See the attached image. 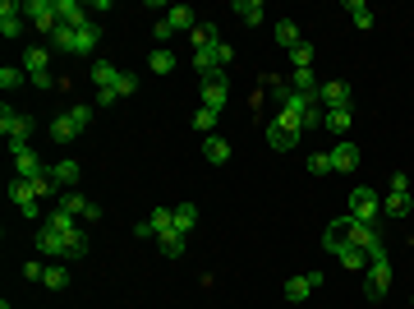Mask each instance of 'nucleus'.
Segmentation results:
<instances>
[{
  "label": "nucleus",
  "mask_w": 414,
  "mask_h": 309,
  "mask_svg": "<svg viewBox=\"0 0 414 309\" xmlns=\"http://www.w3.org/2000/svg\"><path fill=\"white\" fill-rule=\"evenodd\" d=\"M42 282H46V286H51V291H65V286H69V268H65V263H55V268H46V277H42Z\"/></svg>",
  "instance_id": "40"
},
{
  "label": "nucleus",
  "mask_w": 414,
  "mask_h": 309,
  "mask_svg": "<svg viewBox=\"0 0 414 309\" xmlns=\"http://www.w3.org/2000/svg\"><path fill=\"white\" fill-rule=\"evenodd\" d=\"M46 167H51V162H46ZM28 185H33V194H37V199H60V185H55V180H51V171H42V176H33V180H28Z\"/></svg>",
  "instance_id": "28"
},
{
  "label": "nucleus",
  "mask_w": 414,
  "mask_h": 309,
  "mask_svg": "<svg viewBox=\"0 0 414 309\" xmlns=\"http://www.w3.org/2000/svg\"><path fill=\"white\" fill-rule=\"evenodd\" d=\"M345 14L354 19V28H373V9L363 5V0H350V5H345Z\"/></svg>",
  "instance_id": "38"
},
{
  "label": "nucleus",
  "mask_w": 414,
  "mask_h": 309,
  "mask_svg": "<svg viewBox=\"0 0 414 309\" xmlns=\"http://www.w3.org/2000/svg\"><path fill=\"white\" fill-rule=\"evenodd\" d=\"M354 125V111L345 106V111H322V130H331V134H345Z\"/></svg>",
  "instance_id": "25"
},
{
  "label": "nucleus",
  "mask_w": 414,
  "mask_h": 309,
  "mask_svg": "<svg viewBox=\"0 0 414 309\" xmlns=\"http://www.w3.org/2000/svg\"><path fill=\"white\" fill-rule=\"evenodd\" d=\"M387 189H410V176H405V171H391V185Z\"/></svg>",
  "instance_id": "51"
},
{
  "label": "nucleus",
  "mask_w": 414,
  "mask_h": 309,
  "mask_svg": "<svg viewBox=\"0 0 414 309\" xmlns=\"http://www.w3.org/2000/svg\"><path fill=\"white\" fill-rule=\"evenodd\" d=\"M23 79H28V70H14V65H5V70H0V88H18Z\"/></svg>",
  "instance_id": "45"
},
{
  "label": "nucleus",
  "mask_w": 414,
  "mask_h": 309,
  "mask_svg": "<svg viewBox=\"0 0 414 309\" xmlns=\"http://www.w3.org/2000/svg\"><path fill=\"white\" fill-rule=\"evenodd\" d=\"M46 226L60 231V236H74V231H78V217H74V212H65V208H51V212H46Z\"/></svg>",
  "instance_id": "24"
},
{
  "label": "nucleus",
  "mask_w": 414,
  "mask_h": 309,
  "mask_svg": "<svg viewBox=\"0 0 414 309\" xmlns=\"http://www.w3.org/2000/svg\"><path fill=\"white\" fill-rule=\"evenodd\" d=\"M23 70H28V79H33V74H46V46L23 51Z\"/></svg>",
  "instance_id": "34"
},
{
  "label": "nucleus",
  "mask_w": 414,
  "mask_h": 309,
  "mask_svg": "<svg viewBox=\"0 0 414 309\" xmlns=\"http://www.w3.org/2000/svg\"><path fill=\"white\" fill-rule=\"evenodd\" d=\"M304 167H309V176H331V157H327V152H309Z\"/></svg>",
  "instance_id": "41"
},
{
  "label": "nucleus",
  "mask_w": 414,
  "mask_h": 309,
  "mask_svg": "<svg viewBox=\"0 0 414 309\" xmlns=\"http://www.w3.org/2000/svg\"><path fill=\"white\" fill-rule=\"evenodd\" d=\"M336 258H341L345 268H354V273H359V268H368V249H359V245H345Z\"/></svg>",
  "instance_id": "33"
},
{
  "label": "nucleus",
  "mask_w": 414,
  "mask_h": 309,
  "mask_svg": "<svg viewBox=\"0 0 414 309\" xmlns=\"http://www.w3.org/2000/svg\"><path fill=\"white\" fill-rule=\"evenodd\" d=\"M363 291H368V300H382V295L391 291V258H387V245H373L368 249V282H363Z\"/></svg>",
  "instance_id": "1"
},
{
  "label": "nucleus",
  "mask_w": 414,
  "mask_h": 309,
  "mask_svg": "<svg viewBox=\"0 0 414 309\" xmlns=\"http://www.w3.org/2000/svg\"><path fill=\"white\" fill-rule=\"evenodd\" d=\"M378 208H382L378 189L359 185V189H354V194H350V217H354V221H368V226H373V221H378Z\"/></svg>",
  "instance_id": "4"
},
{
  "label": "nucleus",
  "mask_w": 414,
  "mask_h": 309,
  "mask_svg": "<svg viewBox=\"0 0 414 309\" xmlns=\"http://www.w3.org/2000/svg\"><path fill=\"white\" fill-rule=\"evenodd\" d=\"M166 23H171L175 33H193V28H198V23H193V9H189V5H171V9H166Z\"/></svg>",
  "instance_id": "20"
},
{
  "label": "nucleus",
  "mask_w": 414,
  "mask_h": 309,
  "mask_svg": "<svg viewBox=\"0 0 414 309\" xmlns=\"http://www.w3.org/2000/svg\"><path fill=\"white\" fill-rule=\"evenodd\" d=\"M235 14H240L249 28H258L262 19H267V9H262V0H240V5H235Z\"/></svg>",
  "instance_id": "27"
},
{
  "label": "nucleus",
  "mask_w": 414,
  "mask_h": 309,
  "mask_svg": "<svg viewBox=\"0 0 414 309\" xmlns=\"http://www.w3.org/2000/svg\"><path fill=\"white\" fill-rule=\"evenodd\" d=\"M23 14L33 19V28H42L46 37H51L55 28H60V9H55V0H28V5H23Z\"/></svg>",
  "instance_id": "5"
},
{
  "label": "nucleus",
  "mask_w": 414,
  "mask_h": 309,
  "mask_svg": "<svg viewBox=\"0 0 414 309\" xmlns=\"http://www.w3.org/2000/svg\"><path fill=\"white\" fill-rule=\"evenodd\" d=\"M294 143H299V130H294V125L267 120V148H272V152H290Z\"/></svg>",
  "instance_id": "7"
},
{
  "label": "nucleus",
  "mask_w": 414,
  "mask_h": 309,
  "mask_svg": "<svg viewBox=\"0 0 414 309\" xmlns=\"http://www.w3.org/2000/svg\"><path fill=\"white\" fill-rule=\"evenodd\" d=\"M0 309H9V300H5V305H0Z\"/></svg>",
  "instance_id": "53"
},
{
  "label": "nucleus",
  "mask_w": 414,
  "mask_h": 309,
  "mask_svg": "<svg viewBox=\"0 0 414 309\" xmlns=\"http://www.w3.org/2000/svg\"><path fill=\"white\" fill-rule=\"evenodd\" d=\"M46 171H51V180H55L60 189H74V185H78V176H83V167H78L74 157H60V162H51Z\"/></svg>",
  "instance_id": "12"
},
{
  "label": "nucleus",
  "mask_w": 414,
  "mask_h": 309,
  "mask_svg": "<svg viewBox=\"0 0 414 309\" xmlns=\"http://www.w3.org/2000/svg\"><path fill=\"white\" fill-rule=\"evenodd\" d=\"M9 157H14L18 180H33V176H42V171H46V162L33 152V143H28V139H9Z\"/></svg>",
  "instance_id": "2"
},
{
  "label": "nucleus",
  "mask_w": 414,
  "mask_h": 309,
  "mask_svg": "<svg viewBox=\"0 0 414 309\" xmlns=\"http://www.w3.org/2000/svg\"><path fill=\"white\" fill-rule=\"evenodd\" d=\"M350 98H354V93H350V83H345V79H327L318 88V106H322V111H345Z\"/></svg>",
  "instance_id": "6"
},
{
  "label": "nucleus",
  "mask_w": 414,
  "mask_h": 309,
  "mask_svg": "<svg viewBox=\"0 0 414 309\" xmlns=\"http://www.w3.org/2000/svg\"><path fill=\"white\" fill-rule=\"evenodd\" d=\"M276 42H281V46H285V51H294V46H299V42H304V37H299V28H294V23H290V19H281V23H276Z\"/></svg>",
  "instance_id": "31"
},
{
  "label": "nucleus",
  "mask_w": 414,
  "mask_h": 309,
  "mask_svg": "<svg viewBox=\"0 0 414 309\" xmlns=\"http://www.w3.org/2000/svg\"><path fill=\"white\" fill-rule=\"evenodd\" d=\"M28 83H33V88H55V79H51V70H46V74H33V79H28Z\"/></svg>",
  "instance_id": "50"
},
{
  "label": "nucleus",
  "mask_w": 414,
  "mask_h": 309,
  "mask_svg": "<svg viewBox=\"0 0 414 309\" xmlns=\"http://www.w3.org/2000/svg\"><path fill=\"white\" fill-rule=\"evenodd\" d=\"M212 61H216V70H225V65L235 61V51H230L225 42H216V46H212Z\"/></svg>",
  "instance_id": "48"
},
{
  "label": "nucleus",
  "mask_w": 414,
  "mask_h": 309,
  "mask_svg": "<svg viewBox=\"0 0 414 309\" xmlns=\"http://www.w3.org/2000/svg\"><path fill=\"white\" fill-rule=\"evenodd\" d=\"M345 245H350V236H345V226H341V217H336L327 226V236H322V249H327V254H341Z\"/></svg>",
  "instance_id": "26"
},
{
  "label": "nucleus",
  "mask_w": 414,
  "mask_h": 309,
  "mask_svg": "<svg viewBox=\"0 0 414 309\" xmlns=\"http://www.w3.org/2000/svg\"><path fill=\"white\" fill-rule=\"evenodd\" d=\"M115 79H120V70H115L111 61H92V83H97V93L115 88Z\"/></svg>",
  "instance_id": "22"
},
{
  "label": "nucleus",
  "mask_w": 414,
  "mask_h": 309,
  "mask_svg": "<svg viewBox=\"0 0 414 309\" xmlns=\"http://www.w3.org/2000/svg\"><path fill=\"white\" fill-rule=\"evenodd\" d=\"M318 286H322V273H309V277H290V282H285V300H290V305H304L313 291H318Z\"/></svg>",
  "instance_id": "9"
},
{
  "label": "nucleus",
  "mask_w": 414,
  "mask_h": 309,
  "mask_svg": "<svg viewBox=\"0 0 414 309\" xmlns=\"http://www.w3.org/2000/svg\"><path fill=\"white\" fill-rule=\"evenodd\" d=\"M0 33H5V37H18V33H23V5H14V0H5V5H0Z\"/></svg>",
  "instance_id": "17"
},
{
  "label": "nucleus",
  "mask_w": 414,
  "mask_h": 309,
  "mask_svg": "<svg viewBox=\"0 0 414 309\" xmlns=\"http://www.w3.org/2000/svg\"><path fill=\"white\" fill-rule=\"evenodd\" d=\"M189 42H193V51H212V46L221 42V33H216V23H198L189 33Z\"/></svg>",
  "instance_id": "23"
},
{
  "label": "nucleus",
  "mask_w": 414,
  "mask_h": 309,
  "mask_svg": "<svg viewBox=\"0 0 414 309\" xmlns=\"http://www.w3.org/2000/svg\"><path fill=\"white\" fill-rule=\"evenodd\" d=\"M225 98H230V83H225V70L212 74V79H203V106H212V111H221Z\"/></svg>",
  "instance_id": "11"
},
{
  "label": "nucleus",
  "mask_w": 414,
  "mask_h": 309,
  "mask_svg": "<svg viewBox=\"0 0 414 309\" xmlns=\"http://www.w3.org/2000/svg\"><path fill=\"white\" fill-rule=\"evenodd\" d=\"M23 277H33V282H42L46 273H42V263H37V258H33V263H23Z\"/></svg>",
  "instance_id": "52"
},
{
  "label": "nucleus",
  "mask_w": 414,
  "mask_h": 309,
  "mask_svg": "<svg viewBox=\"0 0 414 309\" xmlns=\"http://www.w3.org/2000/svg\"><path fill=\"white\" fill-rule=\"evenodd\" d=\"M203 157L212 162V167H221V162H230V143L216 139V134H207V139H203Z\"/></svg>",
  "instance_id": "21"
},
{
  "label": "nucleus",
  "mask_w": 414,
  "mask_h": 309,
  "mask_svg": "<svg viewBox=\"0 0 414 309\" xmlns=\"http://www.w3.org/2000/svg\"><path fill=\"white\" fill-rule=\"evenodd\" d=\"M33 130H37V120H33V115L9 111V102L0 106V134H5V143H9V139H33Z\"/></svg>",
  "instance_id": "3"
},
{
  "label": "nucleus",
  "mask_w": 414,
  "mask_h": 309,
  "mask_svg": "<svg viewBox=\"0 0 414 309\" xmlns=\"http://www.w3.org/2000/svg\"><path fill=\"white\" fill-rule=\"evenodd\" d=\"M55 9H60V23H65V28L92 23V19H87V5H78V0H55Z\"/></svg>",
  "instance_id": "19"
},
{
  "label": "nucleus",
  "mask_w": 414,
  "mask_h": 309,
  "mask_svg": "<svg viewBox=\"0 0 414 309\" xmlns=\"http://www.w3.org/2000/svg\"><path fill=\"white\" fill-rule=\"evenodd\" d=\"M97 42H102V28H97V23L74 28V51H69V56H87V51H97Z\"/></svg>",
  "instance_id": "18"
},
{
  "label": "nucleus",
  "mask_w": 414,
  "mask_h": 309,
  "mask_svg": "<svg viewBox=\"0 0 414 309\" xmlns=\"http://www.w3.org/2000/svg\"><path fill=\"white\" fill-rule=\"evenodd\" d=\"M171 37H175V28L166 19H156V42H171Z\"/></svg>",
  "instance_id": "49"
},
{
  "label": "nucleus",
  "mask_w": 414,
  "mask_h": 309,
  "mask_svg": "<svg viewBox=\"0 0 414 309\" xmlns=\"http://www.w3.org/2000/svg\"><path fill=\"white\" fill-rule=\"evenodd\" d=\"M111 93H115V98H129V93H138V79H134V74H120Z\"/></svg>",
  "instance_id": "47"
},
{
  "label": "nucleus",
  "mask_w": 414,
  "mask_h": 309,
  "mask_svg": "<svg viewBox=\"0 0 414 309\" xmlns=\"http://www.w3.org/2000/svg\"><path fill=\"white\" fill-rule=\"evenodd\" d=\"M37 254H46V258H65V236L60 231H51L42 221V231H37Z\"/></svg>",
  "instance_id": "14"
},
{
  "label": "nucleus",
  "mask_w": 414,
  "mask_h": 309,
  "mask_svg": "<svg viewBox=\"0 0 414 309\" xmlns=\"http://www.w3.org/2000/svg\"><path fill=\"white\" fill-rule=\"evenodd\" d=\"M156 249H161L166 258H180L184 254V236L180 231H166V236H156Z\"/></svg>",
  "instance_id": "30"
},
{
  "label": "nucleus",
  "mask_w": 414,
  "mask_h": 309,
  "mask_svg": "<svg viewBox=\"0 0 414 309\" xmlns=\"http://www.w3.org/2000/svg\"><path fill=\"white\" fill-rule=\"evenodd\" d=\"M327 157H331V171H336V176H350V171H354V167H359V148H354V143H350V139H341V143H336V148H331V152H327Z\"/></svg>",
  "instance_id": "10"
},
{
  "label": "nucleus",
  "mask_w": 414,
  "mask_h": 309,
  "mask_svg": "<svg viewBox=\"0 0 414 309\" xmlns=\"http://www.w3.org/2000/svg\"><path fill=\"white\" fill-rule=\"evenodd\" d=\"M147 221H152V231H156V236L175 231V212H171V208H152V217H147Z\"/></svg>",
  "instance_id": "39"
},
{
  "label": "nucleus",
  "mask_w": 414,
  "mask_h": 309,
  "mask_svg": "<svg viewBox=\"0 0 414 309\" xmlns=\"http://www.w3.org/2000/svg\"><path fill=\"white\" fill-rule=\"evenodd\" d=\"M78 134H83V130H78V125L69 120V111H65V115H55V120L46 125V139H51V143H74Z\"/></svg>",
  "instance_id": "16"
},
{
  "label": "nucleus",
  "mask_w": 414,
  "mask_h": 309,
  "mask_svg": "<svg viewBox=\"0 0 414 309\" xmlns=\"http://www.w3.org/2000/svg\"><path fill=\"white\" fill-rule=\"evenodd\" d=\"M382 212H387V217H410L414 212V194L410 189H387V199H382Z\"/></svg>",
  "instance_id": "13"
},
{
  "label": "nucleus",
  "mask_w": 414,
  "mask_h": 309,
  "mask_svg": "<svg viewBox=\"0 0 414 309\" xmlns=\"http://www.w3.org/2000/svg\"><path fill=\"white\" fill-rule=\"evenodd\" d=\"M290 61H294V70H313V46H309V42H299V46L290 51Z\"/></svg>",
  "instance_id": "43"
},
{
  "label": "nucleus",
  "mask_w": 414,
  "mask_h": 309,
  "mask_svg": "<svg viewBox=\"0 0 414 309\" xmlns=\"http://www.w3.org/2000/svg\"><path fill=\"white\" fill-rule=\"evenodd\" d=\"M216 115H221V111H212V106H198V111H193V130H198L203 139L216 130Z\"/></svg>",
  "instance_id": "36"
},
{
  "label": "nucleus",
  "mask_w": 414,
  "mask_h": 309,
  "mask_svg": "<svg viewBox=\"0 0 414 309\" xmlns=\"http://www.w3.org/2000/svg\"><path fill=\"white\" fill-rule=\"evenodd\" d=\"M285 83H290L299 98L318 102V88H322V83H318V74H313V70H290V79H285Z\"/></svg>",
  "instance_id": "15"
},
{
  "label": "nucleus",
  "mask_w": 414,
  "mask_h": 309,
  "mask_svg": "<svg viewBox=\"0 0 414 309\" xmlns=\"http://www.w3.org/2000/svg\"><path fill=\"white\" fill-rule=\"evenodd\" d=\"M341 226H345V236H350V245H359V249H373V245H378V226H368V221H354L350 217V212H345V217H341Z\"/></svg>",
  "instance_id": "8"
},
{
  "label": "nucleus",
  "mask_w": 414,
  "mask_h": 309,
  "mask_svg": "<svg viewBox=\"0 0 414 309\" xmlns=\"http://www.w3.org/2000/svg\"><path fill=\"white\" fill-rule=\"evenodd\" d=\"M69 120H74L78 130H87V125H92V106H83V102H78V106H69Z\"/></svg>",
  "instance_id": "46"
},
{
  "label": "nucleus",
  "mask_w": 414,
  "mask_h": 309,
  "mask_svg": "<svg viewBox=\"0 0 414 309\" xmlns=\"http://www.w3.org/2000/svg\"><path fill=\"white\" fill-rule=\"evenodd\" d=\"M51 46H55V51H74V28H55V33H51Z\"/></svg>",
  "instance_id": "44"
},
{
  "label": "nucleus",
  "mask_w": 414,
  "mask_h": 309,
  "mask_svg": "<svg viewBox=\"0 0 414 309\" xmlns=\"http://www.w3.org/2000/svg\"><path fill=\"white\" fill-rule=\"evenodd\" d=\"M171 212H175V231H180V236H189L193 221H198V208H193V204H175Z\"/></svg>",
  "instance_id": "29"
},
{
  "label": "nucleus",
  "mask_w": 414,
  "mask_h": 309,
  "mask_svg": "<svg viewBox=\"0 0 414 309\" xmlns=\"http://www.w3.org/2000/svg\"><path fill=\"white\" fill-rule=\"evenodd\" d=\"M87 254V236L83 231H74V236H65V263H74V258Z\"/></svg>",
  "instance_id": "35"
},
{
  "label": "nucleus",
  "mask_w": 414,
  "mask_h": 309,
  "mask_svg": "<svg viewBox=\"0 0 414 309\" xmlns=\"http://www.w3.org/2000/svg\"><path fill=\"white\" fill-rule=\"evenodd\" d=\"M147 65H152V74H175V65H180V61H175V51H152V56H147Z\"/></svg>",
  "instance_id": "37"
},
{
  "label": "nucleus",
  "mask_w": 414,
  "mask_h": 309,
  "mask_svg": "<svg viewBox=\"0 0 414 309\" xmlns=\"http://www.w3.org/2000/svg\"><path fill=\"white\" fill-rule=\"evenodd\" d=\"M193 70H198L203 79H212V74H221V70H216V61H212V51H193Z\"/></svg>",
  "instance_id": "42"
},
{
  "label": "nucleus",
  "mask_w": 414,
  "mask_h": 309,
  "mask_svg": "<svg viewBox=\"0 0 414 309\" xmlns=\"http://www.w3.org/2000/svg\"><path fill=\"white\" fill-rule=\"evenodd\" d=\"M9 199H14L18 208H28V204H37V194H33V185H28V180H9Z\"/></svg>",
  "instance_id": "32"
}]
</instances>
